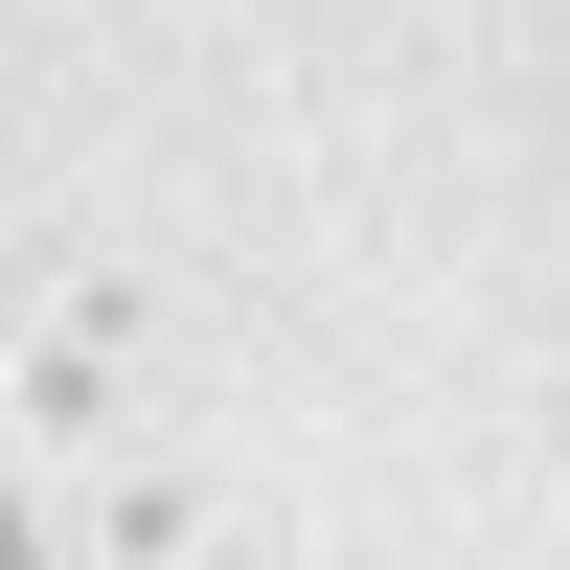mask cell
I'll return each mask as SVG.
<instances>
[{
    "label": "cell",
    "instance_id": "1",
    "mask_svg": "<svg viewBox=\"0 0 570 570\" xmlns=\"http://www.w3.org/2000/svg\"><path fill=\"white\" fill-rule=\"evenodd\" d=\"M0 570H46V548H23V502H0Z\"/></svg>",
    "mask_w": 570,
    "mask_h": 570
}]
</instances>
